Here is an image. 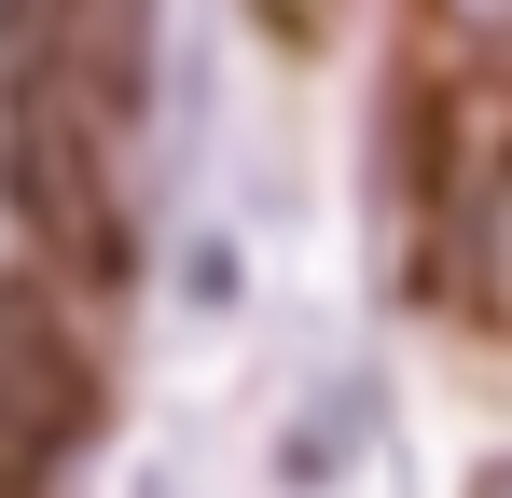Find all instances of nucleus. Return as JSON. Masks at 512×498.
I'll list each match as a JSON object with an SVG mask.
<instances>
[{"label": "nucleus", "instance_id": "7ed1b4c3", "mask_svg": "<svg viewBox=\"0 0 512 498\" xmlns=\"http://www.w3.org/2000/svg\"><path fill=\"white\" fill-rule=\"evenodd\" d=\"M263 14H277V28H319V0H263Z\"/></svg>", "mask_w": 512, "mask_h": 498}, {"label": "nucleus", "instance_id": "20e7f679", "mask_svg": "<svg viewBox=\"0 0 512 498\" xmlns=\"http://www.w3.org/2000/svg\"><path fill=\"white\" fill-rule=\"evenodd\" d=\"M485 498H512V457H499V471H485Z\"/></svg>", "mask_w": 512, "mask_h": 498}, {"label": "nucleus", "instance_id": "f257e3e1", "mask_svg": "<svg viewBox=\"0 0 512 498\" xmlns=\"http://www.w3.org/2000/svg\"><path fill=\"white\" fill-rule=\"evenodd\" d=\"M84 415H97V346L42 277H0V485L56 471L84 443Z\"/></svg>", "mask_w": 512, "mask_h": 498}, {"label": "nucleus", "instance_id": "f03ea898", "mask_svg": "<svg viewBox=\"0 0 512 498\" xmlns=\"http://www.w3.org/2000/svg\"><path fill=\"white\" fill-rule=\"evenodd\" d=\"M457 42H485V56H512V0H429Z\"/></svg>", "mask_w": 512, "mask_h": 498}]
</instances>
